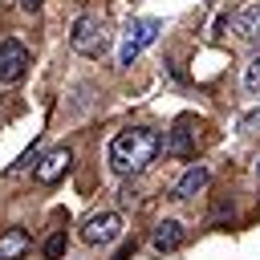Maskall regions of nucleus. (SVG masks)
I'll return each mask as SVG.
<instances>
[{
    "instance_id": "nucleus-6",
    "label": "nucleus",
    "mask_w": 260,
    "mask_h": 260,
    "mask_svg": "<svg viewBox=\"0 0 260 260\" xmlns=\"http://www.w3.org/2000/svg\"><path fill=\"white\" fill-rule=\"evenodd\" d=\"M69 162H73L69 146H57V150H49L45 158H37V183H57V179L69 171Z\"/></svg>"
},
{
    "instance_id": "nucleus-10",
    "label": "nucleus",
    "mask_w": 260,
    "mask_h": 260,
    "mask_svg": "<svg viewBox=\"0 0 260 260\" xmlns=\"http://www.w3.org/2000/svg\"><path fill=\"white\" fill-rule=\"evenodd\" d=\"M28 232L24 228H8V232H0V260H20L24 252H28Z\"/></svg>"
},
{
    "instance_id": "nucleus-14",
    "label": "nucleus",
    "mask_w": 260,
    "mask_h": 260,
    "mask_svg": "<svg viewBox=\"0 0 260 260\" xmlns=\"http://www.w3.org/2000/svg\"><path fill=\"white\" fill-rule=\"evenodd\" d=\"M256 122H260V110H252V114H244V118H240V130H248V126H256Z\"/></svg>"
},
{
    "instance_id": "nucleus-15",
    "label": "nucleus",
    "mask_w": 260,
    "mask_h": 260,
    "mask_svg": "<svg viewBox=\"0 0 260 260\" xmlns=\"http://www.w3.org/2000/svg\"><path fill=\"white\" fill-rule=\"evenodd\" d=\"M20 8H24V12H37V8H41V0H20Z\"/></svg>"
},
{
    "instance_id": "nucleus-3",
    "label": "nucleus",
    "mask_w": 260,
    "mask_h": 260,
    "mask_svg": "<svg viewBox=\"0 0 260 260\" xmlns=\"http://www.w3.org/2000/svg\"><path fill=\"white\" fill-rule=\"evenodd\" d=\"M158 32H162V24H158L154 16H138V20H130V24H126V37H122V49H118V61L130 65L146 45H154Z\"/></svg>"
},
{
    "instance_id": "nucleus-4",
    "label": "nucleus",
    "mask_w": 260,
    "mask_h": 260,
    "mask_svg": "<svg viewBox=\"0 0 260 260\" xmlns=\"http://www.w3.org/2000/svg\"><path fill=\"white\" fill-rule=\"evenodd\" d=\"M24 73H28V49L16 37L0 41V85H16Z\"/></svg>"
},
{
    "instance_id": "nucleus-16",
    "label": "nucleus",
    "mask_w": 260,
    "mask_h": 260,
    "mask_svg": "<svg viewBox=\"0 0 260 260\" xmlns=\"http://www.w3.org/2000/svg\"><path fill=\"white\" fill-rule=\"evenodd\" d=\"M256 179H260V162H256Z\"/></svg>"
},
{
    "instance_id": "nucleus-9",
    "label": "nucleus",
    "mask_w": 260,
    "mask_h": 260,
    "mask_svg": "<svg viewBox=\"0 0 260 260\" xmlns=\"http://www.w3.org/2000/svg\"><path fill=\"white\" fill-rule=\"evenodd\" d=\"M207 183H211V171H207L203 162H191V167L179 175V183H175V199H191V195H199Z\"/></svg>"
},
{
    "instance_id": "nucleus-1",
    "label": "nucleus",
    "mask_w": 260,
    "mask_h": 260,
    "mask_svg": "<svg viewBox=\"0 0 260 260\" xmlns=\"http://www.w3.org/2000/svg\"><path fill=\"white\" fill-rule=\"evenodd\" d=\"M158 150H162V138H158V130H150V126H130V130H122V134H114L110 138V167L122 175V179H134V175H142L154 158H158Z\"/></svg>"
},
{
    "instance_id": "nucleus-12",
    "label": "nucleus",
    "mask_w": 260,
    "mask_h": 260,
    "mask_svg": "<svg viewBox=\"0 0 260 260\" xmlns=\"http://www.w3.org/2000/svg\"><path fill=\"white\" fill-rule=\"evenodd\" d=\"M65 256V232H53L45 240V260H61Z\"/></svg>"
},
{
    "instance_id": "nucleus-7",
    "label": "nucleus",
    "mask_w": 260,
    "mask_h": 260,
    "mask_svg": "<svg viewBox=\"0 0 260 260\" xmlns=\"http://www.w3.org/2000/svg\"><path fill=\"white\" fill-rule=\"evenodd\" d=\"M232 28H236V41L260 45V4H244V8L232 16Z\"/></svg>"
},
{
    "instance_id": "nucleus-8",
    "label": "nucleus",
    "mask_w": 260,
    "mask_h": 260,
    "mask_svg": "<svg viewBox=\"0 0 260 260\" xmlns=\"http://www.w3.org/2000/svg\"><path fill=\"white\" fill-rule=\"evenodd\" d=\"M183 240H187L183 223H179V219H162V223H154L150 248H154V252H179V248H183Z\"/></svg>"
},
{
    "instance_id": "nucleus-2",
    "label": "nucleus",
    "mask_w": 260,
    "mask_h": 260,
    "mask_svg": "<svg viewBox=\"0 0 260 260\" xmlns=\"http://www.w3.org/2000/svg\"><path fill=\"white\" fill-rule=\"evenodd\" d=\"M69 45H73V53H81V57H102V53L110 49V24H106V16L81 12V16L73 20V28H69Z\"/></svg>"
},
{
    "instance_id": "nucleus-13",
    "label": "nucleus",
    "mask_w": 260,
    "mask_h": 260,
    "mask_svg": "<svg viewBox=\"0 0 260 260\" xmlns=\"http://www.w3.org/2000/svg\"><path fill=\"white\" fill-rule=\"evenodd\" d=\"M244 89H248V93H260V57L248 61V69H244Z\"/></svg>"
},
{
    "instance_id": "nucleus-5",
    "label": "nucleus",
    "mask_w": 260,
    "mask_h": 260,
    "mask_svg": "<svg viewBox=\"0 0 260 260\" xmlns=\"http://www.w3.org/2000/svg\"><path fill=\"white\" fill-rule=\"evenodd\" d=\"M122 236V215L118 211H102V215H89L81 223V240L85 244H114Z\"/></svg>"
},
{
    "instance_id": "nucleus-11",
    "label": "nucleus",
    "mask_w": 260,
    "mask_h": 260,
    "mask_svg": "<svg viewBox=\"0 0 260 260\" xmlns=\"http://www.w3.org/2000/svg\"><path fill=\"white\" fill-rule=\"evenodd\" d=\"M167 150H171L175 158H191V150H195V146H191V130H187V126H175V130H171Z\"/></svg>"
}]
</instances>
